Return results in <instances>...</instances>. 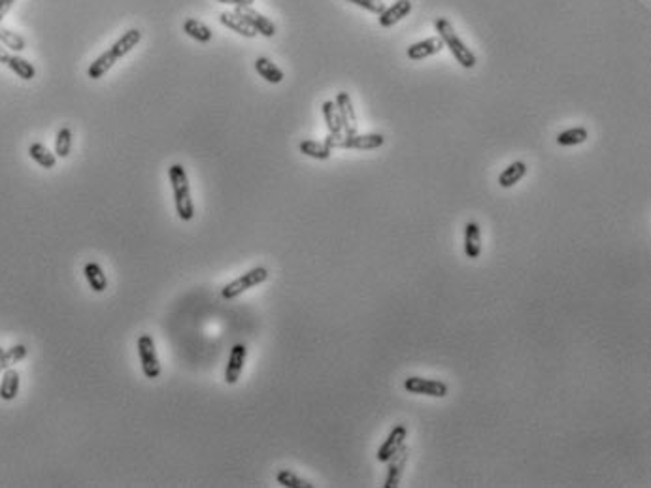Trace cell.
Listing matches in <instances>:
<instances>
[{
	"label": "cell",
	"mask_w": 651,
	"mask_h": 488,
	"mask_svg": "<svg viewBox=\"0 0 651 488\" xmlns=\"http://www.w3.org/2000/svg\"><path fill=\"white\" fill-rule=\"evenodd\" d=\"M168 178H170V185H172V193H174V206L176 213L181 221H191L194 217V206L193 198H191V191H189V180L185 168L174 162L168 168Z\"/></svg>",
	"instance_id": "obj_1"
},
{
	"label": "cell",
	"mask_w": 651,
	"mask_h": 488,
	"mask_svg": "<svg viewBox=\"0 0 651 488\" xmlns=\"http://www.w3.org/2000/svg\"><path fill=\"white\" fill-rule=\"evenodd\" d=\"M434 29H436L440 40L444 42V47H447L452 52L453 58L457 61L459 65L463 66V68H474L476 66V55L466 47L463 40L459 38V34L455 33V29H453L447 17H438V19L434 21Z\"/></svg>",
	"instance_id": "obj_2"
},
{
	"label": "cell",
	"mask_w": 651,
	"mask_h": 488,
	"mask_svg": "<svg viewBox=\"0 0 651 488\" xmlns=\"http://www.w3.org/2000/svg\"><path fill=\"white\" fill-rule=\"evenodd\" d=\"M268 270L263 268V266H257V268H252L250 271H245L240 277H236L234 281H231L229 285H225L223 289H221V296L225 298V300H232V298H236V296L244 294L253 287H257L261 283H265L268 279Z\"/></svg>",
	"instance_id": "obj_3"
},
{
	"label": "cell",
	"mask_w": 651,
	"mask_h": 488,
	"mask_svg": "<svg viewBox=\"0 0 651 488\" xmlns=\"http://www.w3.org/2000/svg\"><path fill=\"white\" fill-rule=\"evenodd\" d=\"M138 356H140V364H142L146 379H157L161 375V364H159L153 338L149 334H142L138 338Z\"/></svg>",
	"instance_id": "obj_4"
},
{
	"label": "cell",
	"mask_w": 651,
	"mask_h": 488,
	"mask_svg": "<svg viewBox=\"0 0 651 488\" xmlns=\"http://www.w3.org/2000/svg\"><path fill=\"white\" fill-rule=\"evenodd\" d=\"M404 388L410 394H423V396H431V398H445L450 392L444 381L425 379V377H418V375L404 379Z\"/></svg>",
	"instance_id": "obj_5"
},
{
	"label": "cell",
	"mask_w": 651,
	"mask_h": 488,
	"mask_svg": "<svg viewBox=\"0 0 651 488\" xmlns=\"http://www.w3.org/2000/svg\"><path fill=\"white\" fill-rule=\"evenodd\" d=\"M385 143L383 134H353L342 136L340 140L330 143V149H359V151H372L380 149Z\"/></svg>",
	"instance_id": "obj_6"
},
{
	"label": "cell",
	"mask_w": 651,
	"mask_h": 488,
	"mask_svg": "<svg viewBox=\"0 0 651 488\" xmlns=\"http://www.w3.org/2000/svg\"><path fill=\"white\" fill-rule=\"evenodd\" d=\"M234 13L240 15V17H242L247 25L252 26L255 33L261 34V36H265V38H272V36L276 34V25H274L268 17H265L263 13H259L257 10H253L252 6L236 8Z\"/></svg>",
	"instance_id": "obj_7"
},
{
	"label": "cell",
	"mask_w": 651,
	"mask_h": 488,
	"mask_svg": "<svg viewBox=\"0 0 651 488\" xmlns=\"http://www.w3.org/2000/svg\"><path fill=\"white\" fill-rule=\"evenodd\" d=\"M335 104L336 108H338V113H340V119H342L344 136L357 134V113H355L351 97H349L346 90H340V93L336 95Z\"/></svg>",
	"instance_id": "obj_8"
},
{
	"label": "cell",
	"mask_w": 651,
	"mask_h": 488,
	"mask_svg": "<svg viewBox=\"0 0 651 488\" xmlns=\"http://www.w3.org/2000/svg\"><path fill=\"white\" fill-rule=\"evenodd\" d=\"M406 437H408L406 426H404V424H397L393 430L389 432V436H387L385 441L381 443L380 449H378V455H376L378 462L387 464V460H389V458H391V456H393L395 452L402 447V445H404Z\"/></svg>",
	"instance_id": "obj_9"
},
{
	"label": "cell",
	"mask_w": 651,
	"mask_h": 488,
	"mask_svg": "<svg viewBox=\"0 0 651 488\" xmlns=\"http://www.w3.org/2000/svg\"><path fill=\"white\" fill-rule=\"evenodd\" d=\"M245 356H247V349H245L244 343H236V345H232L231 356H229V362H227V368H225L227 385H236V383H238L240 375H242V370H244Z\"/></svg>",
	"instance_id": "obj_10"
},
{
	"label": "cell",
	"mask_w": 651,
	"mask_h": 488,
	"mask_svg": "<svg viewBox=\"0 0 651 488\" xmlns=\"http://www.w3.org/2000/svg\"><path fill=\"white\" fill-rule=\"evenodd\" d=\"M408 456H410V449H408L406 445H402L397 452H395L387 464H389V469H387V477H385V488H397L400 482V477H402V471L406 468L408 462Z\"/></svg>",
	"instance_id": "obj_11"
},
{
	"label": "cell",
	"mask_w": 651,
	"mask_h": 488,
	"mask_svg": "<svg viewBox=\"0 0 651 488\" xmlns=\"http://www.w3.org/2000/svg\"><path fill=\"white\" fill-rule=\"evenodd\" d=\"M444 49V42L440 40V36H432V38L421 40V42H415L406 49V55L410 61H423L427 57H432V55H436Z\"/></svg>",
	"instance_id": "obj_12"
},
{
	"label": "cell",
	"mask_w": 651,
	"mask_h": 488,
	"mask_svg": "<svg viewBox=\"0 0 651 488\" xmlns=\"http://www.w3.org/2000/svg\"><path fill=\"white\" fill-rule=\"evenodd\" d=\"M464 255L472 260L482 255V228L476 221H468L464 225Z\"/></svg>",
	"instance_id": "obj_13"
},
{
	"label": "cell",
	"mask_w": 651,
	"mask_h": 488,
	"mask_svg": "<svg viewBox=\"0 0 651 488\" xmlns=\"http://www.w3.org/2000/svg\"><path fill=\"white\" fill-rule=\"evenodd\" d=\"M410 12H412V0H397L393 6L385 8L383 13L378 15V17H380V25L383 26V29H389V26L397 25L399 21L408 17Z\"/></svg>",
	"instance_id": "obj_14"
},
{
	"label": "cell",
	"mask_w": 651,
	"mask_h": 488,
	"mask_svg": "<svg viewBox=\"0 0 651 488\" xmlns=\"http://www.w3.org/2000/svg\"><path fill=\"white\" fill-rule=\"evenodd\" d=\"M527 172H529V166L523 161L512 162V164L504 168L503 174L498 175V185L503 187V189H512L527 175Z\"/></svg>",
	"instance_id": "obj_15"
},
{
	"label": "cell",
	"mask_w": 651,
	"mask_h": 488,
	"mask_svg": "<svg viewBox=\"0 0 651 488\" xmlns=\"http://www.w3.org/2000/svg\"><path fill=\"white\" fill-rule=\"evenodd\" d=\"M321 111L325 125H327V129H329V134L335 136V138H342V119H340V113H338L335 100H325V102L321 104Z\"/></svg>",
	"instance_id": "obj_16"
},
{
	"label": "cell",
	"mask_w": 651,
	"mask_h": 488,
	"mask_svg": "<svg viewBox=\"0 0 651 488\" xmlns=\"http://www.w3.org/2000/svg\"><path fill=\"white\" fill-rule=\"evenodd\" d=\"M20 392V372L8 368L2 372V379H0V398L4 402H12Z\"/></svg>",
	"instance_id": "obj_17"
},
{
	"label": "cell",
	"mask_w": 651,
	"mask_h": 488,
	"mask_svg": "<svg viewBox=\"0 0 651 488\" xmlns=\"http://www.w3.org/2000/svg\"><path fill=\"white\" fill-rule=\"evenodd\" d=\"M220 23L221 25H225L227 29L234 31L236 34H240V36H244V38H255V36H257V33L253 31L252 26L247 25V23L234 12H221Z\"/></svg>",
	"instance_id": "obj_18"
},
{
	"label": "cell",
	"mask_w": 651,
	"mask_h": 488,
	"mask_svg": "<svg viewBox=\"0 0 651 488\" xmlns=\"http://www.w3.org/2000/svg\"><path fill=\"white\" fill-rule=\"evenodd\" d=\"M255 70H257L259 76L263 77L265 81H268V84L272 85L282 84L285 77L284 70H282L279 66L274 65L270 58L266 57H259L257 61H255Z\"/></svg>",
	"instance_id": "obj_19"
},
{
	"label": "cell",
	"mask_w": 651,
	"mask_h": 488,
	"mask_svg": "<svg viewBox=\"0 0 651 488\" xmlns=\"http://www.w3.org/2000/svg\"><path fill=\"white\" fill-rule=\"evenodd\" d=\"M140 40H142V33L138 29H130V31L123 34L121 38L117 40L116 44L112 45V52H114L117 58L125 57V55H129L135 49L136 45L140 44Z\"/></svg>",
	"instance_id": "obj_20"
},
{
	"label": "cell",
	"mask_w": 651,
	"mask_h": 488,
	"mask_svg": "<svg viewBox=\"0 0 651 488\" xmlns=\"http://www.w3.org/2000/svg\"><path fill=\"white\" fill-rule=\"evenodd\" d=\"M117 61H119V58L114 55L112 49L110 52L102 53L100 57H97L93 63H91L89 70H87V76H89L91 79H100V77L106 76V74L114 68V65H116Z\"/></svg>",
	"instance_id": "obj_21"
},
{
	"label": "cell",
	"mask_w": 651,
	"mask_h": 488,
	"mask_svg": "<svg viewBox=\"0 0 651 488\" xmlns=\"http://www.w3.org/2000/svg\"><path fill=\"white\" fill-rule=\"evenodd\" d=\"M298 151L306 157H312L316 161H329L332 149L325 143V141H316V140H302L298 143Z\"/></svg>",
	"instance_id": "obj_22"
},
{
	"label": "cell",
	"mask_w": 651,
	"mask_h": 488,
	"mask_svg": "<svg viewBox=\"0 0 651 488\" xmlns=\"http://www.w3.org/2000/svg\"><path fill=\"white\" fill-rule=\"evenodd\" d=\"M183 33L187 34L189 38L197 40L200 44H208L210 40H212L213 33L212 29L208 25H204L202 21L193 19V17H189V19L183 21Z\"/></svg>",
	"instance_id": "obj_23"
},
{
	"label": "cell",
	"mask_w": 651,
	"mask_h": 488,
	"mask_svg": "<svg viewBox=\"0 0 651 488\" xmlns=\"http://www.w3.org/2000/svg\"><path fill=\"white\" fill-rule=\"evenodd\" d=\"M29 155H31V159H33L36 164H40L45 170H52L57 164V155L52 153L49 149L45 148L44 143H31V148H29Z\"/></svg>",
	"instance_id": "obj_24"
},
{
	"label": "cell",
	"mask_w": 651,
	"mask_h": 488,
	"mask_svg": "<svg viewBox=\"0 0 651 488\" xmlns=\"http://www.w3.org/2000/svg\"><path fill=\"white\" fill-rule=\"evenodd\" d=\"M84 274H85L87 283H89V287L95 290V292H104V290L108 289V279H106L104 270L98 266L97 262L85 264Z\"/></svg>",
	"instance_id": "obj_25"
},
{
	"label": "cell",
	"mask_w": 651,
	"mask_h": 488,
	"mask_svg": "<svg viewBox=\"0 0 651 488\" xmlns=\"http://www.w3.org/2000/svg\"><path fill=\"white\" fill-rule=\"evenodd\" d=\"M587 138H589V130L583 129V127H574V129L559 132L557 143H559L561 148H574V145H580V143L587 141Z\"/></svg>",
	"instance_id": "obj_26"
},
{
	"label": "cell",
	"mask_w": 651,
	"mask_h": 488,
	"mask_svg": "<svg viewBox=\"0 0 651 488\" xmlns=\"http://www.w3.org/2000/svg\"><path fill=\"white\" fill-rule=\"evenodd\" d=\"M6 66L13 74H17L21 79H25V81H31V79L36 76V68H34L29 61L21 58L20 55H10L6 61Z\"/></svg>",
	"instance_id": "obj_27"
},
{
	"label": "cell",
	"mask_w": 651,
	"mask_h": 488,
	"mask_svg": "<svg viewBox=\"0 0 651 488\" xmlns=\"http://www.w3.org/2000/svg\"><path fill=\"white\" fill-rule=\"evenodd\" d=\"M26 353H29V351H26L25 345H21V343L20 345H13V347H10L8 351H4L2 356H0V373L4 372V370H8V368H12L13 364L21 362V360L26 356Z\"/></svg>",
	"instance_id": "obj_28"
},
{
	"label": "cell",
	"mask_w": 651,
	"mask_h": 488,
	"mask_svg": "<svg viewBox=\"0 0 651 488\" xmlns=\"http://www.w3.org/2000/svg\"><path fill=\"white\" fill-rule=\"evenodd\" d=\"M277 485H282L285 488H314V485L308 481H304L297 473H293L289 469H282V471H277L276 475Z\"/></svg>",
	"instance_id": "obj_29"
},
{
	"label": "cell",
	"mask_w": 651,
	"mask_h": 488,
	"mask_svg": "<svg viewBox=\"0 0 651 488\" xmlns=\"http://www.w3.org/2000/svg\"><path fill=\"white\" fill-rule=\"evenodd\" d=\"M72 151V130L68 127H63V129L57 132V138H55V155H57L59 159H66Z\"/></svg>",
	"instance_id": "obj_30"
},
{
	"label": "cell",
	"mask_w": 651,
	"mask_h": 488,
	"mask_svg": "<svg viewBox=\"0 0 651 488\" xmlns=\"http://www.w3.org/2000/svg\"><path fill=\"white\" fill-rule=\"evenodd\" d=\"M0 44L4 45V47H8V49H12V52H17V53L23 52V49L26 47L25 38H23V36H20L17 33H12V31H8V29H4L2 25H0Z\"/></svg>",
	"instance_id": "obj_31"
},
{
	"label": "cell",
	"mask_w": 651,
	"mask_h": 488,
	"mask_svg": "<svg viewBox=\"0 0 651 488\" xmlns=\"http://www.w3.org/2000/svg\"><path fill=\"white\" fill-rule=\"evenodd\" d=\"M346 2H351L355 6L362 8V10H367V12L374 13V15H380L385 10V4L381 2V0H346Z\"/></svg>",
	"instance_id": "obj_32"
},
{
	"label": "cell",
	"mask_w": 651,
	"mask_h": 488,
	"mask_svg": "<svg viewBox=\"0 0 651 488\" xmlns=\"http://www.w3.org/2000/svg\"><path fill=\"white\" fill-rule=\"evenodd\" d=\"M217 2H221V4H229V6L242 8V6H252L255 0H217Z\"/></svg>",
	"instance_id": "obj_33"
},
{
	"label": "cell",
	"mask_w": 651,
	"mask_h": 488,
	"mask_svg": "<svg viewBox=\"0 0 651 488\" xmlns=\"http://www.w3.org/2000/svg\"><path fill=\"white\" fill-rule=\"evenodd\" d=\"M13 2H15V0H0V21L4 19V17H6V13L12 10Z\"/></svg>",
	"instance_id": "obj_34"
},
{
	"label": "cell",
	"mask_w": 651,
	"mask_h": 488,
	"mask_svg": "<svg viewBox=\"0 0 651 488\" xmlns=\"http://www.w3.org/2000/svg\"><path fill=\"white\" fill-rule=\"evenodd\" d=\"M8 57H10V53L6 52V47H4V45L0 44V63H2V65H6Z\"/></svg>",
	"instance_id": "obj_35"
},
{
	"label": "cell",
	"mask_w": 651,
	"mask_h": 488,
	"mask_svg": "<svg viewBox=\"0 0 651 488\" xmlns=\"http://www.w3.org/2000/svg\"><path fill=\"white\" fill-rule=\"evenodd\" d=\"M2 353H4V349H2V347H0V356H2Z\"/></svg>",
	"instance_id": "obj_36"
}]
</instances>
